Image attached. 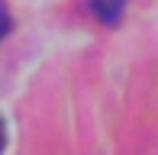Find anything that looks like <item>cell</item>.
<instances>
[{"mask_svg": "<svg viewBox=\"0 0 158 155\" xmlns=\"http://www.w3.org/2000/svg\"><path fill=\"white\" fill-rule=\"evenodd\" d=\"M3 145H6V123H3V116H0V152H3Z\"/></svg>", "mask_w": 158, "mask_h": 155, "instance_id": "3", "label": "cell"}, {"mask_svg": "<svg viewBox=\"0 0 158 155\" xmlns=\"http://www.w3.org/2000/svg\"><path fill=\"white\" fill-rule=\"evenodd\" d=\"M10 26H13V19H10V10H6V3L0 0V39L10 32Z\"/></svg>", "mask_w": 158, "mask_h": 155, "instance_id": "2", "label": "cell"}, {"mask_svg": "<svg viewBox=\"0 0 158 155\" xmlns=\"http://www.w3.org/2000/svg\"><path fill=\"white\" fill-rule=\"evenodd\" d=\"M90 10L97 13L100 23L106 26H116L123 19V10H126V0H90Z\"/></svg>", "mask_w": 158, "mask_h": 155, "instance_id": "1", "label": "cell"}]
</instances>
